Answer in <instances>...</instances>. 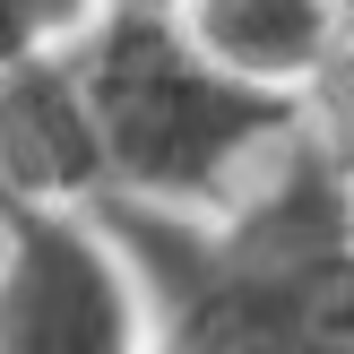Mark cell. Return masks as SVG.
Wrapping results in <instances>:
<instances>
[{
	"label": "cell",
	"instance_id": "cell-1",
	"mask_svg": "<svg viewBox=\"0 0 354 354\" xmlns=\"http://www.w3.org/2000/svg\"><path fill=\"white\" fill-rule=\"evenodd\" d=\"M78 86L104 147V207H165V216H216L259 182L294 138L303 104H277L216 69L165 0H113L78 52Z\"/></svg>",
	"mask_w": 354,
	"mask_h": 354
},
{
	"label": "cell",
	"instance_id": "cell-2",
	"mask_svg": "<svg viewBox=\"0 0 354 354\" xmlns=\"http://www.w3.org/2000/svg\"><path fill=\"white\" fill-rule=\"evenodd\" d=\"M0 354H147V286L113 207H0Z\"/></svg>",
	"mask_w": 354,
	"mask_h": 354
},
{
	"label": "cell",
	"instance_id": "cell-3",
	"mask_svg": "<svg viewBox=\"0 0 354 354\" xmlns=\"http://www.w3.org/2000/svg\"><path fill=\"white\" fill-rule=\"evenodd\" d=\"M0 207H104V147L69 52L0 78Z\"/></svg>",
	"mask_w": 354,
	"mask_h": 354
},
{
	"label": "cell",
	"instance_id": "cell-4",
	"mask_svg": "<svg viewBox=\"0 0 354 354\" xmlns=\"http://www.w3.org/2000/svg\"><path fill=\"white\" fill-rule=\"evenodd\" d=\"M165 9L216 69H234L277 104H311L354 44L346 0H165Z\"/></svg>",
	"mask_w": 354,
	"mask_h": 354
},
{
	"label": "cell",
	"instance_id": "cell-5",
	"mask_svg": "<svg viewBox=\"0 0 354 354\" xmlns=\"http://www.w3.org/2000/svg\"><path fill=\"white\" fill-rule=\"evenodd\" d=\"M113 17V0H0V78L52 52H78Z\"/></svg>",
	"mask_w": 354,
	"mask_h": 354
}]
</instances>
